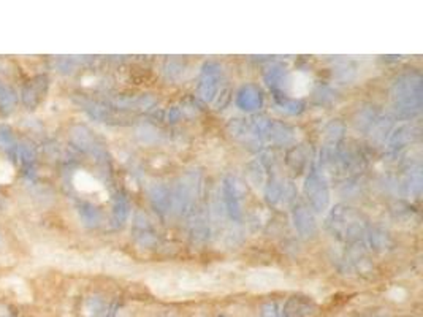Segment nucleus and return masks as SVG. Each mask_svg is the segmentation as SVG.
<instances>
[{
	"label": "nucleus",
	"mask_w": 423,
	"mask_h": 317,
	"mask_svg": "<svg viewBox=\"0 0 423 317\" xmlns=\"http://www.w3.org/2000/svg\"><path fill=\"white\" fill-rule=\"evenodd\" d=\"M73 184H75V187L78 189L80 192H86V193H97V192H100V193H104V196H105L104 186H101V184L97 181L95 178L90 175V173H88V172H83V170L76 172L75 176H73Z\"/></svg>",
	"instance_id": "1"
},
{
	"label": "nucleus",
	"mask_w": 423,
	"mask_h": 317,
	"mask_svg": "<svg viewBox=\"0 0 423 317\" xmlns=\"http://www.w3.org/2000/svg\"><path fill=\"white\" fill-rule=\"evenodd\" d=\"M313 88V78L306 71H295L290 80V92L295 97H304Z\"/></svg>",
	"instance_id": "2"
},
{
	"label": "nucleus",
	"mask_w": 423,
	"mask_h": 317,
	"mask_svg": "<svg viewBox=\"0 0 423 317\" xmlns=\"http://www.w3.org/2000/svg\"><path fill=\"white\" fill-rule=\"evenodd\" d=\"M16 148H18V141L13 135V130L7 126H0V150L14 156Z\"/></svg>",
	"instance_id": "3"
},
{
	"label": "nucleus",
	"mask_w": 423,
	"mask_h": 317,
	"mask_svg": "<svg viewBox=\"0 0 423 317\" xmlns=\"http://www.w3.org/2000/svg\"><path fill=\"white\" fill-rule=\"evenodd\" d=\"M16 108V95L14 92L7 88V86L0 84V111L3 115L12 113V111Z\"/></svg>",
	"instance_id": "4"
},
{
	"label": "nucleus",
	"mask_w": 423,
	"mask_h": 317,
	"mask_svg": "<svg viewBox=\"0 0 423 317\" xmlns=\"http://www.w3.org/2000/svg\"><path fill=\"white\" fill-rule=\"evenodd\" d=\"M40 80H34V81H29L27 84L24 86L23 89V99H24V104L27 106H35L38 102V95H40Z\"/></svg>",
	"instance_id": "5"
},
{
	"label": "nucleus",
	"mask_w": 423,
	"mask_h": 317,
	"mask_svg": "<svg viewBox=\"0 0 423 317\" xmlns=\"http://www.w3.org/2000/svg\"><path fill=\"white\" fill-rule=\"evenodd\" d=\"M389 295H390V298H394V300H402V298H406V290L401 287H394L389 292Z\"/></svg>",
	"instance_id": "6"
},
{
	"label": "nucleus",
	"mask_w": 423,
	"mask_h": 317,
	"mask_svg": "<svg viewBox=\"0 0 423 317\" xmlns=\"http://www.w3.org/2000/svg\"><path fill=\"white\" fill-rule=\"evenodd\" d=\"M0 246H2V237H0Z\"/></svg>",
	"instance_id": "7"
}]
</instances>
